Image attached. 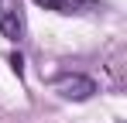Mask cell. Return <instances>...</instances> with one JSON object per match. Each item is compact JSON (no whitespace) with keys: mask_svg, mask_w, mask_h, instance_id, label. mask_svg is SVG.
<instances>
[{"mask_svg":"<svg viewBox=\"0 0 127 123\" xmlns=\"http://www.w3.org/2000/svg\"><path fill=\"white\" fill-rule=\"evenodd\" d=\"M0 34L7 41H14V44L24 38V17H21V10L14 3H7V0H0Z\"/></svg>","mask_w":127,"mask_h":123,"instance_id":"7a4b0ae2","label":"cell"},{"mask_svg":"<svg viewBox=\"0 0 127 123\" xmlns=\"http://www.w3.org/2000/svg\"><path fill=\"white\" fill-rule=\"evenodd\" d=\"M31 3H38L41 10H52V14H62V17L96 10V0H31Z\"/></svg>","mask_w":127,"mask_h":123,"instance_id":"3957f363","label":"cell"},{"mask_svg":"<svg viewBox=\"0 0 127 123\" xmlns=\"http://www.w3.org/2000/svg\"><path fill=\"white\" fill-rule=\"evenodd\" d=\"M52 85H55V92H59L62 99H69V102H86V99L96 96V79L86 75V72H59V75L52 79Z\"/></svg>","mask_w":127,"mask_h":123,"instance_id":"6da1fadb","label":"cell"},{"mask_svg":"<svg viewBox=\"0 0 127 123\" xmlns=\"http://www.w3.org/2000/svg\"><path fill=\"white\" fill-rule=\"evenodd\" d=\"M7 62H10V68H14V75L24 79V55H21V51H10V58H7Z\"/></svg>","mask_w":127,"mask_h":123,"instance_id":"277c9868","label":"cell"}]
</instances>
